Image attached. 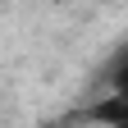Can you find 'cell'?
I'll use <instances>...</instances> for the list:
<instances>
[{"label": "cell", "instance_id": "cell-1", "mask_svg": "<svg viewBox=\"0 0 128 128\" xmlns=\"http://www.w3.org/2000/svg\"><path fill=\"white\" fill-rule=\"evenodd\" d=\"M78 119H92V124H128V92H114L110 87L96 105H87Z\"/></svg>", "mask_w": 128, "mask_h": 128}]
</instances>
